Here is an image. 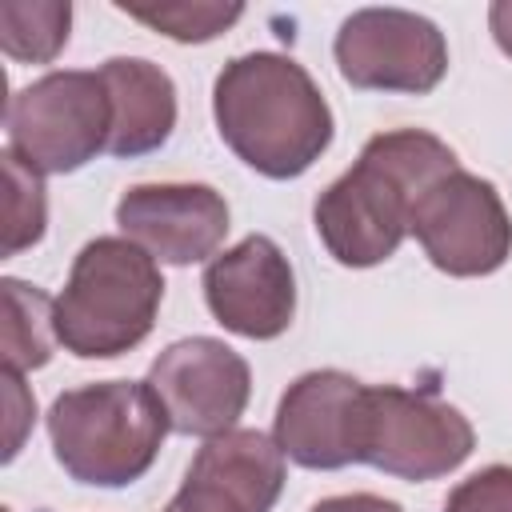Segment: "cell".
<instances>
[{"mask_svg":"<svg viewBox=\"0 0 512 512\" xmlns=\"http://www.w3.org/2000/svg\"><path fill=\"white\" fill-rule=\"evenodd\" d=\"M456 168V152L432 132L392 128L372 136L356 164L316 196L320 244L344 268L384 264L412 232L416 200Z\"/></svg>","mask_w":512,"mask_h":512,"instance_id":"cell-1","label":"cell"},{"mask_svg":"<svg viewBox=\"0 0 512 512\" xmlns=\"http://www.w3.org/2000/svg\"><path fill=\"white\" fill-rule=\"evenodd\" d=\"M220 140L260 176L296 180L332 144V108L304 64L280 52H244L212 84Z\"/></svg>","mask_w":512,"mask_h":512,"instance_id":"cell-2","label":"cell"},{"mask_svg":"<svg viewBox=\"0 0 512 512\" xmlns=\"http://www.w3.org/2000/svg\"><path fill=\"white\" fill-rule=\"evenodd\" d=\"M172 432L156 392L140 380H96L60 392L48 412L56 464L92 488H128L140 480Z\"/></svg>","mask_w":512,"mask_h":512,"instance_id":"cell-3","label":"cell"},{"mask_svg":"<svg viewBox=\"0 0 512 512\" xmlns=\"http://www.w3.org/2000/svg\"><path fill=\"white\" fill-rule=\"evenodd\" d=\"M164 300L156 260L128 236L88 240L56 300V340L80 360H112L148 340Z\"/></svg>","mask_w":512,"mask_h":512,"instance_id":"cell-4","label":"cell"},{"mask_svg":"<svg viewBox=\"0 0 512 512\" xmlns=\"http://www.w3.org/2000/svg\"><path fill=\"white\" fill-rule=\"evenodd\" d=\"M8 148L40 176H64L108 152L112 104L100 72H48L16 88L4 108Z\"/></svg>","mask_w":512,"mask_h":512,"instance_id":"cell-5","label":"cell"},{"mask_svg":"<svg viewBox=\"0 0 512 512\" xmlns=\"http://www.w3.org/2000/svg\"><path fill=\"white\" fill-rule=\"evenodd\" d=\"M476 448L468 416L436 396L396 384L364 388L356 464H372L396 480H440Z\"/></svg>","mask_w":512,"mask_h":512,"instance_id":"cell-6","label":"cell"},{"mask_svg":"<svg viewBox=\"0 0 512 512\" xmlns=\"http://www.w3.org/2000/svg\"><path fill=\"white\" fill-rule=\"evenodd\" d=\"M336 68L360 92L424 96L448 72L444 32L408 8H360L336 32Z\"/></svg>","mask_w":512,"mask_h":512,"instance_id":"cell-7","label":"cell"},{"mask_svg":"<svg viewBox=\"0 0 512 512\" xmlns=\"http://www.w3.org/2000/svg\"><path fill=\"white\" fill-rule=\"evenodd\" d=\"M412 236L448 276H488L512 256V216L496 184L464 168L440 176L416 200Z\"/></svg>","mask_w":512,"mask_h":512,"instance_id":"cell-8","label":"cell"},{"mask_svg":"<svg viewBox=\"0 0 512 512\" xmlns=\"http://www.w3.org/2000/svg\"><path fill=\"white\" fill-rule=\"evenodd\" d=\"M144 384L156 392L172 432L204 440L232 432L252 396L248 360L216 336H188L168 344L152 360Z\"/></svg>","mask_w":512,"mask_h":512,"instance_id":"cell-9","label":"cell"},{"mask_svg":"<svg viewBox=\"0 0 512 512\" xmlns=\"http://www.w3.org/2000/svg\"><path fill=\"white\" fill-rule=\"evenodd\" d=\"M204 304L244 340H276L296 316V276L272 236H244L204 268Z\"/></svg>","mask_w":512,"mask_h":512,"instance_id":"cell-10","label":"cell"},{"mask_svg":"<svg viewBox=\"0 0 512 512\" xmlns=\"http://www.w3.org/2000/svg\"><path fill=\"white\" fill-rule=\"evenodd\" d=\"M364 388L340 368H316L288 384L276 408L272 440L280 452L312 472H336L356 464Z\"/></svg>","mask_w":512,"mask_h":512,"instance_id":"cell-11","label":"cell"},{"mask_svg":"<svg viewBox=\"0 0 512 512\" xmlns=\"http://www.w3.org/2000/svg\"><path fill=\"white\" fill-rule=\"evenodd\" d=\"M120 232L160 264L212 260L228 232V200L212 184H136L116 204Z\"/></svg>","mask_w":512,"mask_h":512,"instance_id":"cell-12","label":"cell"},{"mask_svg":"<svg viewBox=\"0 0 512 512\" xmlns=\"http://www.w3.org/2000/svg\"><path fill=\"white\" fill-rule=\"evenodd\" d=\"M112 104L108 152L120 160L148 156L168 144L176 128V84L172 76L140 56H112L100 68Z\"/></svg>","mask_w":512,"mask_h":512,"instance_id":"cell-13","label":"cell"},{"mask_svg":"<svg viewBox=\"0 0 512 512\" xmlns=\"http://www.w3.org/2000/svg\"><path fill=\"white\" fill-rule=\"evenodd\" d=\"M188 476L224 488L248 512H272L288 472H284V452L272 436L256 428H232L204 440V448L188 464Z\"/></svg>","mask_w":512,"mask_h":512,"instance_id":"cell-14","label":"cell"},{"mask_svg":"<svg viewBox=\"0 0 512 512\" xmlns=\"http://www.w3.org/2000/svg\"><path fill=\"white\" fill-rule=\"evenodd\" d=\"M4 368L28 372L44 368L52 360L56 340V300H48L40 288L4 276Z\"/></svg>","mask_w":512,"mask_h":512,"instance_id":"cell-15","label":"cell"},{"mask_svg":"<svg viewBox=\"0 0 512 512\" xmlns=\"http://www.w3.org/2000/svg\"><path fill=\"white\" fill-rule=\"evenodd\" d=\"M72 4L68 0H4L0 4V48L20 64H52L68 44Z\"/></svg>","mask_w":512,"mask_h":512,"instance_id":"cell-16","label":"cell"},{"mask_svg":"<svg viewBox=\"0 0 512 512\" xmlns=\"http://www.w3.org/2000/svg\"><path fill=\"white\" fill-rule=\"evenodd\" d=\"M124 16L164 32L168 40H180V44H204V40H216L220 32H228L240 16H244V4H208V0H172V4H128L120 0L116 4Z\"/></svg>","mask_w":512,"mask_h":512,"instance_id":"cell-17","label":"cell"},{"mask_svg":"<svg viewBox=\"0 0 512 512\" xmlns=\"http://www.w3.org/2000/svg\"><path fill=\"white\" fill-rule=\"evenodd\" d=\"M4 180H8V208H4V256H20L24 248L40 244L48 224V196L36 168H28L12 148H4Z\"/></svg>","mask_w":512,"mask_h":512,"instance_id":"cell-18","label":"cell"},{"mask_svg":"<svg viewBox=\"0 0 512 512\" xmlns=\"http://www.w3.org/2000/svg\"><path fill=\"white\" fill-rule=\"evenodd\" d=\"M444 512H512V468L488 464L472 472L448 492Z\"/></svg>","mask_w":512,"mask_h":512,"instance_id":"cell-19","label":"cell"},{"mask_svg":"<svg viewBox=\"0 0 512 512\" xmlns=\"http://www.w3.org/2000/svg\"><path fill=\"white\" fill-rule=\"evenodd\" d=\"M164 512H248V508L240 500H232L224 488L196 480V476H184L180 492L164 504Z\"/></svg>","mask_w":512,"mask_h":512,"instance_id":"cell-20","label":"cell"},{"mask_svg":"<svg viewBox=\"0 0 512 512\" xmlns=\"http://www.w3.org/2000/svg\"><path fill=\"white\" fill-rule=\"evenodd\" d=\"M312 512H404L396 500L372 496V492H348V496H328L312 504Z\"/></svg>","mask_w":512,"mask_h":512,"instance_id":"cell-21","label":"cell"},{"mask_svg":"<svg viewBox=\"0 0 512 512\" xmlns=\"http://www.w3.org/2000/svg\"><path fill=\"white\" fill-rule=\"evenodd\" d=\"M488 28H492V40L504 56H512V0H496L488 8Z\"/></svg>","mask_w":512,"mask_h":512,"instance_id":"cell-22","label":"cell"}]
</instances>
